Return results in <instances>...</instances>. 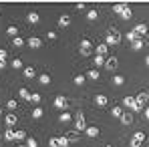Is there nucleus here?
<instances>
[{
	"label": "nucleus",
	"mask_w": 149,
	"mask_h": 147,
	"mask_svg": "<svg viewBox=\"0 0 149 147\" xmlns=\"http://www.w3.org/2000/svg\"><path fill=\"white\" fill-rule=\"evenodd\" d=\"M121 42V34L117 28H109L107 30V45H119Z\"/></svg>",
	"instance_id": "1"
},
{
	"label": "nucleus",
	"mask_w": 149,
	"mask_h": 147,
	"mask_svg": "<svg viewBox=\"0 0 149 147\" xmlns=\"http://www.w3.org/2000/svg\"><path fill=\"white\" fill-rule=\"evenodd\" d=\"M93 47H95V45H93L89 38H83V40H81V49H79V50H81V54H83V56H89Z\"/></svg>",
	"instance_id": "2"
},
{
	"label": "nucleus",
	"mask_w": 149,
	"mask_h": 147,
	"mask_svg": "<svg viewBox=\"0 0 149 147\" xmlns=\"http://www.w3.org/2000/svg\"><path fill=\"white\" fill-rule=\"evenodd\" d=\"M145 141V133L143 131H137L135 135H133V141H131V145L133 147H141V143Z\"/></svg>",
	"instance_id": "3"
},
{
	"label": "nucleus",
	"mask_w": 149,
	"mask_h": 147,
	"mask_svg": "<svg viewBox=\"0 0 149 147\" xmlns=\"http://www.w3.org/2000/svg\"><path fill=\"white\" fill-rule=\"evenodd\" d=\"M74 129H77V131H85V129H87V125H85V115H83V113L77 115V119H74Z\"/></svg>",
	"instance_id": "4"
},
{
	"label": "nucleus",
	"mask_w": 149,
	"mask_h": 147,
	"mask_svg": "<svg viewBox=\"0 0 149 147\" xmlns=\"http://www.w3.org/2000/svg\"><path fill=\"white\" fill-rule=\"evenodd\" d=\"M67 99L63 97V95H58V97H54V109H67Z\"/></svg>",
	"instance_id": "5"
},
{
	"label": "nucleus",
	"mask_w": 149,
	"mask_h": 147,
	"mask_svg": "<svg viewBox=\"0 0 149 147\" xmlns=\"http://www.w3.org/2000/svg\"><path fill=\"white\" fill-rule=\"evenodd\" d=\"M123 105H125V107H129V109H133V111H141V109L137 107V103H135V99H133V97H125L123 99Z\"/></svg>",
	"instance_id": "6"
},
{
	"label": "nucleus",
	"mask_w": 149,
	"mask_h": 147,
	"mask_svg": "<svg viewBox=\"0 0 149 147\" xmlns=\"http://www.w3.org/2000/svg\"><path fill=\"white\" fill-rule=\"evenodd\" d=\"M28 47H30V49H38V47H42V40H40L38 36H30V38H28Z\"/></svg>",
	"instance_id": "7"
},
{
	"label": "nucleus",
	"mask_w": 149,
	"mask_h": 147,
	"mask_svg": "<svg viewBox=\"0 0 149 147\" xmlns=\"http://www.w3.org/2000/svg\"><path fill=\"white\" fill-rule=\"evenodd\" d=\"M105 69H109V71L117 69V56H109V59L105 61Z\"/></svg>",
	"instance_id": "8"
},
{
	"label": "nucleus",
	"mask_w": 149,
	"mask_h": 147,
	"mask_svg": "<svg viewBox=\"0 0 149 147\" xmlns=\"http://www.w3.org/2000/svg\"><path fill=\"white\" fill-rule=\"evenodd\" d=\"M107 103H109V99L105 97V95H97L95 97V105L97 107H107Z\"/></svg>",
	"instance_id": "9"
},
{
	"label": "nucleus",
	"mask_w": 149,
	"mask_h": 147,
	"mask_svg": "<svg viewBox=\"0 0 149 147\" xmlns=\"http://www.w3.org/2000/svg\"><path fill=\"white\" fill-rule=\"evenodd\" d=\"M26 20H28L30 24H38V20H40V16H38V12H28V16H26Z\"/></svg>",
	"instance_id": "10"
},
{
	"label": "nucleus",
	"mask_w": 149,
	"mask_h": 147,
	"mask_svg": "<svg viewBox=\"0 0 149 147\" xmlns=\"http://www.w3.org/2000/svg\"><path fill=\"white\" fill-rule=\"evenodd\" d=\"M4 123H6L8 127H12V125H16V123H18V117H16L14 113H10V115H6V119H4Z\"/></svg>",
	"instance_id": "11"
},
{
	"label": "nucleus",
	"mask_w": 149,
	"mask_h": 147,
	"mask_svg": "<svg viewBox=\"0 0 149 147\" xmlns=\"http://www.w3.org/2000/svg\"><path fill=\"white\" fill-rule=\"evenodd\" d=\"M22 75H24V79H34V77H36V71H34L32 67H24Z\"/></svg>",
	"instance_id": "12"
},
{
	"label": "nucleus",
	"mask_w": 149,
	"mask_h": 147,
	"mask_svg": "<svg viewBox=\"0 0 149 147\" xmlns=\"http://www.w3.org/2000/svg\"><path fill=\"white\" fill-rule=\"evenodd\" d=\"M6 32H8L12 38H16V36H18V26H16V24H10L8 28H6Z\"/></svg>",
	"instance_id": "13"
},
{
	"label": "nucleus",
	"mask_w": 149,
	"mask_h": 147,
	"mask_svg": "<svg viewBox=\"0 0 149 147\" xmlns=\"http://www.w3.org/2000/svg\"><path fill=\"white\" fill-rule=\"evenodd\" d=\"M135 34H137V36L147 34V24H137V26H135Z\"/></svg>",
	"instance_id": "14"
},
{
	"label": "nucleus",
	"mask_w": 149,
	"mask_h": 147,
	"mask_svg": "<svg viewBox=\"0 0 149 147\" xmlns=\"http://www.w3.org/2000/svg\"><path fill=\"white\" fill-rule=\"evenodd\" d=\"M145 101H147V95H145V93H139L137 99H135V103H137V107H139V109L143 107V103H145Z\"/></svg>",
	"instance_id": "15"
},
{
	"label": "nucleus",
	"mask_w": 149,
	"mask_h": 147,
	"mask_svg": "<svg viewBox=\"0 0 149 147\" xmlns=\"http://www.w3.org/2000/svg\"><path fill=\"white\" fill-rule=\"evenodd\" d=\"M105 56H101V54H95V59H93V63H95V67H105Z\"/></svg>",
	"instance_id": "16"
},
{
	"label": "nucleus",
	"mask_w": 149,
	"mask_h": 147,
	"mask_svg": "<svg viewBox=\"0 0 149 147\" xmlns=\"http://www.w3.org/2000/svg\"><path fill=\"white\" fill-rule=\"evenodd\" d=\"M42 115H45L42 107H34V109H32V119H40Z\"/></svg>",
	"instance_id": "17"
},
{
	"label": "nucleus",
	"mask_w": 149,
	"mask_h": 147,
	"mask_svg": "<svg viewBox=\"0 0 149 147\" xmlns=\"http://www.w3.org/2000/svg\"><path fill=\"white\" fill-rule=\"evenodd\" d=\"M89 137H99V127H87L85 129Z\"/></svg>",
	"instance_id": "18"
},
{
	"label": "nucleus",
	"mask_w": 149,
	"mask_h": 147,
	"mask_svg": "<svg viewBox=\"0 0 149 147\" xmlns=\"http://www.w3.org/2000/svg\"><path fill=\"white\" fill-rule=\"evenodd\" d=\"M95 50H97V54L105 56V54H107V50H109V47H107V45H97V47H95Z\"/></svg>",
	"instance_id": "19"
},
{
	"label": "nucleus",
	"mask_w": 149,
	"mask_h": 147,
	"mask_svg": "<svg viewBox=\"0 0 149 147\" xmlns=\"http://www.w3.org/2000/svg\"><path fill=\"white\" fill-rule=\"evenodd\" d=\"M71 24V16H67V14H65V16H61V18H58V26H63V28H65V26H69Z\"/></svg>",
	"instance_id": "20"
},
{
	"label": "nucleus",
	"mask_w": 149,
	"mask_h": 147,
	"mask_svg": "<svg viewBox=\"0 0 149 147\" xmlns=\"http://www.w3.org/2000/svg\"><path fill=\"white\" fill-rule=\"evenodd\" d=\"M87 77H89V79H91V81H99V71H97V69H91V71H89V73H87Z\"/></svg>",
	"instance_id": "21"
},
{
	"label": "nucleus",
	"mask_w": 149,
	"mask_h": 147,
	"mask_svg": "<svg viewBox=\"0 0 149 147\" xmlns=\"http://www.w3.org/2000/svg\"><path fill=\"white\" fill-rule=\"evenodd\" d=\"M18 95H20V99H26V101H30V95H32V93H30L28 89H24V87H22V89L18 91Z\"/></svg>",
	"instance_id": "22"
},
{
	"label": "nucleus",
	"mask_w": 149,
	"mask_h": 147,
	"mask_svg": "<svg viewBox=\"0 0 149 147\" xmlns=\"http://www.w3.org/2000/svg\"><path fill=\"white\" fill-rule=\"evenodd\" d=\"M121 121H123L125 125H131V123H133V115H131V113H123V115H121Z\"/></svg>",
	"instance_id": "23"
},
{
	"label": "nucleus",
	"mask_w": 149,
	"mask_h": 147,
	"mask_svg": "<svg viewBox=\"0 0 149 147\" xmlns=\"http://www.w3.org/2000/svg\"><path fill=\"white\" fill-rule=\"evenodd\" d=\"M26 141V133L24 131H14V141Z\"/></svg>",
	"instance_id": "24"
},
{
	"label": "nucleus",
	"mask_w": 149,
	"mask_h": 147,
	"mask_svg": "<svg viewBox=\"0 0 149 147\" xmlns=\"http://www.w3.org/2000/svg\"><path fill=\"white\" fill-rule=\"evenodd\" d=\"M22 45H24V40H22L20 36H16V38H12V47H14V49H20Z\"/></svg>",
	"instance_id": "25"
},
{
	"label": "nucleus",
	"mask_w": 149,
	"mask_h": 147,
	"mask_svg": "<svg viewBox=\"0 0 149 147\" xmlns=\"http://www.w3.org/2000/svg\"><path fill=\"white\" fill-rule=\"evenodd\" d=\"M58 119H61V123H69V121H71V113H67V111H63Z\"/></svg>",
	"instance_id": "26"
},
{
	"label": "nucleus",
	"mask_w": 149,
	"mask_h": 147,
	"mask_svg": "<svg viewBox=\"0 0 149 147\" xmlns=\"http://www.w3.org/2000/svg\"><path fill=\"white\" fill-rule=\"evenodd\" d=\"M10 67H12V69H20V67H22V61H20V59H12V61H10Z\"/></svg>",
	"instance_id": "27"
},
{
	"label": "nucleus",
	"mask_w": 149,
	"mask_h": 147,
	"mask_svg": "<svg viewBox=\"0 0 149 147\" xmlns=\"http://www.w3.org/2000/svg\"><path fill=\"white\" fill-rule=\"evenodd\" d=\"M125 8H127L125 4H115V6H113V12H117V14H123Z\"/></svg>",
	"instance_id": "28"
},
{
	"label": "nucleus",
	"mask_w": 149,
	"mask_h": 147,
	"mask_svg": "<svg viewBox=\"0 0 149 147\" xmlns=\"http://www.w3.org/2000/svg\"><path fill=\"white\" fill-rule=\"evenodd\" d=\"M113 83H115V85H123L125 77H123V75H115V77H113Z\"/></svg>",
	"instance_id": "29"
},
{
	"label": "nucleus",
	"mask_w": 149,
	"mask_h": 147,
	"mask_svg": "<svg viewBox=\"0 0 149 147\" xmlns=\"http://www.w3.org/2000/svg\"><path fill=\"white\" fill-rule=\"evenodd\" d=\"M131 16H133V12H131V8L127 6V8H125V10H123V14H121V18H125V20H129Z\"/></svg>",
	"instance_id": "30"
},
{
	"label": "nucleus",
	"mask_w": 149,
	"mask_h": 147,
	"mask_svg": "<svg viewBox=\"0 0 149 147\" xmlns=\"http://www.w3.org/2000/svg\"><path fill=\"white\" fill-rule=\"evenodd\" d=\"M97 16H99L97 10H89V12H87V18H89V20H97Z\"/></svg>",
	"instance_id": "31"
},
{
	"label": "nucleus",
	"mask_w": 149,
	"mask_h": 147,
	"mask_svg": "<svg viewBox=\"0 0 149 147\" xmlns=\"http://www.w3.org/2000/svg\"><path fill=\"white\" fill-rule=\"evenodd\" d=\"M111 115H115V117H121V115H123V109H121V107H113V109H111Z\"/></svg>",
	"instance_id": "32"
},
{
	"label": "nucleus",
	"mask_w": 149,
	"mask_h": 147,
	"mask_svg": "<svg viewBox=\"0 0 149 147\" xmlns=\"http://www.w3.org/2000/svg\"><path fill=\"white\" fill-rule=\"evenodd\" d=\"M4 65H6V50L2 49V50H0V69H2Z\"/></svg>",
	"instance_id": "33"
},
{
	"label": "nucleus",
	"mask_w": 149,
	"mask_h": 147,
	"mask_svg": "<svg viewBox=\"0 0 149 147\" xmlns=\"http://www.w3.org/2000/svg\"><path fill=\"white\" fill-rule=\"evenodd\" d=\"M131 47H133V50H139V49H143V40H141V38H137V40H135V42H133Z\"/></svg>",
	"instance_id": "34"
},
{
	"label": "nucleus",
	"mask_w": 149,
	"mask_h": 147,
	"mask_svg": "<svg viewBox=\"0 0 149 147\" xmlns=\"http://www.w3.org/2000/svg\"><path fill=\"white\" fill-rule=\"evenodd\" d=\"M38 81H40L42 85H49V83H50V77L45 73V75H40V77H38Z\"/></svg>",
	"instance_id": "35"
},
{
	"label": "nucleus",
	"mask_w": 149,
	"mask_h": 147,
	"mask_svg": "<svg viewBox=\"0 0 149 147\" xmlns=\"http://www.w3.org/2000/svg\"><path fill=\"white\" fill-rule=\"evenodd\" d=\"M38 143H36V139L34 137H26V147H36Z\"/></svg>",
	"instance_id": "36"
},
{
	"label": "nucleus",
	"mask_w": 149,
	"mask_h": 147,
	"mask_svg": "<svg viewBox=\"0 0 149 147\" xmlns=\"http://www.w3.org/2000/svg\"><path fill=\"white\" fill-rule=\"evenodd\" d=\"M4 139H8V141H14V131H12V129H8V131L4 133Z\"/></svg>",
	"instance_id": "37"
},
{
	"label": "nucleus",
	"mask_w": 149,
	"mask_h": 147,
	"mask_svg": "<svg viewBox=\"0 0 149 147\" xmlns=\"http://www.w3.org/2000/svg\"><path fill=\"white\" fill-rule=\"evenodd\" d=\"M73 81H74V85H83L85 83V75H77Z\"/></svg>",
	"instance_id": "38"
},
{
	"label": "nucleus",
	"mask_w": 149,
	"mask_h": 147,
	"mask_svg": "<svg viewBox=\"0 0 149 147\" xmlns=\"http://www.w3.org/2000/svg\"><path fill=\"white\" fill-rule=\"evenodd\" d=\"M30 101H32L34 105H38V103H40V95H38V93H32V95H30Z\"/></svg>",
	"instance_id": "39"
},
{
	"label": "nucleus",
	"mask_w": 149,
	"mask_h": 147,
	"mask_svg": "<svg viewBox=\"0 0 149 147\" xmlns=\"http://www.w3.org/2000/svg\"><path fill=\"white\" fill-rule=\"evenodd\" d=\"M127 38H129V40H133V42H135V40H137V38H139V36H137V34H135V30H131V32H127Z\"/></svg>",
	"instance_id": "40"
},
{
	"label": "nucleus",
	"mask_w": 149,
	"mask_h": 147,
	"mask_svg": "<svg viewBox=\"0 0 149 147\" xmlns=\"http://www.w3.org/2000/svg\"><path fill=\"white\" fill-rule=\"evenodd\" d=\"M49 145H50V147H58V137H50Z\"/></svg>",
	"instance_id": "41"
},
{
	"label": "nucleus",
	"mask_w": 149,
	"mask_h": 147,
	"mask_svg": "<svg viewBox=\"0 0 149 147\" xmlns=\"http://www.w3.org/2000/svg\"><path fill=\"white\" fill-rule=\"evenodd\" d=\"M65 137H67V139H77V137H79V133H77V131H71V133H67Z\"/></svg>",
	"instance_id": "42"
},
{
	"label": "nucleus",
	"mask_w": 149,
	"mask_h": 147,
	"mask_svg": "<svg viewBox=\"0 0 149 147\" xmlns=\"http://www.w3.org/2000/svg\"><path fill=\"white\" fill-rule=\"evenodd\" d=\"M8 109H18V103L12 99V101H8Z\"/></svg>",
	"instance_id": "43"
},
{
	"label": "nucleus",
	"mask_w": 149,
	"mask_h": 147,
	"mask_svg": "<svg viewBox=\"0 0 149 147\" xmlns=\"http://www.w3.org/2000/svg\"><path fill=\"white\" fill-rule=\"evenodd\" d=\"M47 38H49V40H54V38H56V32H47Z\"/></svg>",
	"instance_id": "44"
},
{
	"label": "nucleus",
	"mask_w": 149,
	"mask_h": 147,
	"mask_svg": "<svg viewBox=\"0 0 149 147\" xmlns=\"http://www.w3.org/2000/svg\"><path fill=\"white\" fill-rule=\"evenodd\" d=\"M145 119H147V121H149V107H147V109H145Z\"/></svg>",
	"instance_id": "45"
},
{
	"label": "nucleus",
	"mask_w": 149,
	"mask_h": 147,
	"mask_svg": "<svg viewBox=\"0 0 149 147\" xmlns=\"http://www.w3.org/2000/svg\"><path fill=\"white\" fill-rule=\"evenodd\" d=\"M145 65H147V67H149V56H147V59H145Z\"/></svg>",
	"instance_id": "46"
},
{
	"label": "nucleus",
	"mask_w": 149,
	"mask_h": 147,
	"mask_svg": "<svg viewBox=\"0 0 149 147\" xmlns=\"http://www.w3.org/2000/svg\"><path fill=\"white\" fill-rule=\"evenodd\" d=\"M16 147H26V145H16Z\"/></svg>",
	"instance_id": "47"
},
{
	"label": "nucleus",
	"mask_w": 149,
	"mask_h": 147,
	"mask_svg": "<svg viewBox=\"0 0 149 147\" xmlns=\"http://www.w3.org/2000/svg\"><path fill=\"white\" fill-rule=\"evenodd\" d=\"M147 99H149V93H147Z\"/></svg>",
	"instance_id": "48"
},
{
	"label": "nucleus",
	"mask_w": 149,
	"mask_h": 147,
	"mask_svg": "<svg viewBox=\"0 0 149 147\" xmlns=\"http://www.w3.org/2000/svg\"><path fill=\"white\" fill-rule=\"evenodd\" d=\"M107 147H111V145H107Z\"/></svg>",
	"instance_id": "49"
}]
</instances>
